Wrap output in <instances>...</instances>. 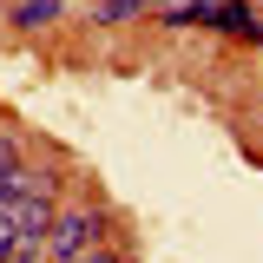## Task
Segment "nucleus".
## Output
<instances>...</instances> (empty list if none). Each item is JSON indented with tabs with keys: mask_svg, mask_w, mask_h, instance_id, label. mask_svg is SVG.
Listing matches in <instances>:
<instances>
[{
	"mask_svg": "<svg viewBox=\"0 0 263 263\" xmlns=\"http://www.w3.org/2000/svg\"><path fill=\"white\" fill-rule=\"evenodd\" d=\"M152 13L171 27H224L243 40H263V13H250L243 0H152Z\"/></svg>",
	"mask_w": 263,
	"mask_h": 263,
	"instance_id": "nucleus-1",
	"label": "nucleus"
},
{
	"mask_svg": "<svg viewBox=\"0 0 263 263\" xmlns=\"http://www.w3.org/2000/svg\"><path fill=\"white\" fill-rule=\"evenodd\" d=\"M99 243H105V211H99V204H72V211H60L53 230H46V263H79L86 250H99Z\"/></svg>",
	"mask_w": 263,
	"mask_h": 263,
	"instance_id": "nucleus-2",
	"label": "nucleus"
},
{
	"mask_svg": "<svg viewBox=\"0 0 263 263\" xmlns=\"http://www.w3.org/2000/svg\"><path fill=\"white\" fill-rule=\"evenodd\" d=\"M145 7H152V0H99L92 20H99V27H119V20H138Z\"/></svg>",
	"mask_w": 263,
	"mask_h": 263,
	"instance_id": "nucleus-3",
	"label": "nucleus"
},
{
	"mask_svg": "<svg viewBox=\"0 0 263 263\" xmlns=\"http://www.w3.org/2000/svg\"><path fill=\"white\" fill-rule=\"evenodd\" d=\"M13 20H20V27H53V20H60V0H20Z\"/></svg>",
	"mask_w": 263,
	"mask_h": 263,
	"instance_id": "nucleus-4",
	"label": "nucleus"
},
{
	"mask_svg": "<svg viewBox=\"0 0 263 263\" xmlns=\"http://www.w3.org/2000/svg\"><path fill=\"white\" fill-rule=\"evenodd\" d=\"M79 263H125V257H119V250H105V243H99V250H86V257H79Z\"/></svg>",
	"mask_w": 263,
	"mask_h": 263,
	"instance_id": "nucleus-5",
	"label": "nucleus"
},
{
	"mask_svg": "<svg viewBox=\"0 0 263 263\" xmlns=\"http://www.w3.org/2000/svg\"><path fill=\"white\" fill-rule=\"evenodd\" d=\"M7 164H20V158H13V145H7V138H0V171H7Z\"/></svg>",
	"mask_w": 263,
	"mask_h": 263,
	"instance_id": "nucleus-6",
	"label": "nucleus"
}]
</instances>
